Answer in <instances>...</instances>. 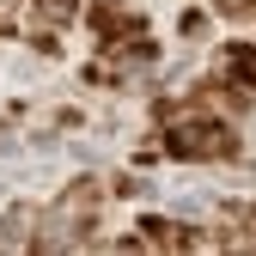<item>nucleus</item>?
<instances>
[{
    "mask_svg": "<svg viewBox=\"0 0 256 256\" xmlns=\"http://www.w3.org/2000/svg\"><path fill=\"white\" fill-rule=\"evenodd\" d=\"M158 122H165V152H171V158H238L232 122H220V116L202 110V104H189V110L158 104Z\"/></svg>",
    "mask_w": 256,
    "mask_h": 256,
    "instance_id": "obj_1",
    "label": "nucleus"
},
{
    "mask_svg": "<svg viewBox=\"0 0 256 256\" xmlns=\"http://www.w3.org/2000/svg\"><path fill=\"white\" fill-rule=\"evenodd\" d=\"M140 238L158 244V250H208V244H220L214 232H196V226H183V220H158V214L140 220Z\"/></svg>",
    "mask_w": 256,
    "mask_h": 256,
    "instance_id": "obj_2",
    "label": "nucleus"
},
{
    "mask_svg": "<svg viewBox=\"0 0 256 256\" xmlns=\"http://www.w3.org/2000/svg\"><path fill=\"white\" fill-rule=\"evenodd\" d=\"M86 18H92V30H98L104 43H128V37H140V30H146V18L128 12V6H116V0H98Z\"/></svg>",
    "mask_w": 256,
    "mask_h": 256,
    "instance_id": "obj_3",
    "label": "nucleus"
},
{
    "mask_svg": "<svg viewBox=\"0 0 256 256\" xmlns=\"http://www.w3.org/2000/svg\"><path fill=\"white\" fill-rule=\"evenodd\" d=\"M220 74L232 86H244V92H256V49L250 43H226L220 49Z\"/></svg>",
    "mask_w": 256,
    "mask_h": 256,
    "instance_id": "obj_4",
    "label": "nucleus"
},
{
    "mask_svg": "<svg viewBox=\"0 0 256 256\" xmlns=\"http://www.w3.org/2000/svg\"><path fill=\"white\" fill-rule=\"evenodd\" d=\"M12 244H37V214L30 208H12L0 220V250H12Z\"/></svg>",
    "mask_w": 256,
    "mask_h": 256,
    "instance_id": "obj_5",
    "label": "nucleus"
},
{
    "mask_svg": "<svg viewBox=\"0 0 256 256\" xmlns=\"http://www.w3.org/2000/svg\"><path fill=\"white\" fill-rule=\"evenodd\" d=\"M226 18H256V0H214Z\"/></svg>",
    "mask_w": 256,
    "mask_h": 256,
    "instance_id": "obj_6",
    "label": "nucleus"
},
{
    "mask_svg": "<svg viewBox=\"0 0 256 256\" xmlns=\"http://www.w3.org/2000/svg\"><path fill=\"white\" fill-rule=\"evenodd\" d=\"M232 214H238V220H244V238H250V244H256V202H250V208H232Z\"/></svg>",
    "mask_w": 256,
    "mask_h": 256,
    "instance_id": "obj_7",
    "label": "nucleus"
}]
</instances>
